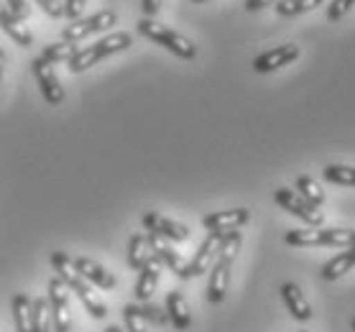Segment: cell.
<instances>
[{"label":"cell","instance_id":"cell-33","mask_svg":"<svg viewBox=\"0 0 355 332\" xmlns=\"http://www.w3.org/2000/svg\"><path fill=\"white\" fill-rule=\"evenodd\" d=\"M87 6V0H64V18H80L82 8Z\"/></svg>","mask_w":355,"mask_h":332},{"label":"cell","instance_id":"cell-12","mask_svg":"<svg viewBox=\"0 0 355 332\" xmlns=\"http://www.w3.org/2000/svg\"><path fill=\"white\" fill-rule=\"evenodd\" d=\"M297 59H299L297 44H282V46H274V49L263 51L261 57L253 59V69L259 74H268V72H276V69L291 64V62H297Z\"/></svg>","mask_w":355,"mask_h":332},{"label":"cell","instance_id":"cell-34","mask_svg":"<svg viewBox=\"0 0 355 332\" xmlns=\"http://www.w3.org/2000/svg\"><path fill=\"white\" fill-rule=\"evenodd\" d=\"M141 3H144V6H141V8H144V18H154L156 13H159V8H162L164 0H141Z\"/></svg>","mask_w":355,"mask_h":332},{"label":"cell","instance_id":"cell-22","mask_svg":"<svg viewBox=\"0 0 355 332\" xmlns=\"http://www.w3.org/2000/svg\"><path fill=\"white\" fill-rule=\"evenodd\" d=\"M13 309V324L16 332H31V297L28 294H16L10 302Z\"/></svg>","mask_w":355,"mask_h":332},{"label":"cell","instance_id":"cell-16","mask_svg":"<svg viewBox=\"0 0 355 332\" xmlns=\"http://www.w3.org/2000/svg\"><path fill=\"white\" fill-rule=\"evenodd\" d=\"M282 299L284 304H286V309H289V315L294 317V320H299V322H309L312 320V307H309L307 297L302 294V289H299L294 281H286L282 286Z\"/></svg>","mask_w":355,"mask_h":332},{"label":"cell","instance_id":"cell-18","mask_svg":"<svg viewBox=\"0 0 355 332\" xmlns=\"http://www.w3.org/2000/svg\"><path fill=\"white\" fill-rule=\"evenodd\" d=\"M166 317L174 330H187L192 324V315H189V307H187V299L182 292H169L166 297Z\"/></svg>","mask_w":355,"mask_h":332},{"label":"cell","instance_id":"cell-28","mask_svg":"<svg viewBox=\"0 0 355 332\" xmlns=\"http://www.w3.org/2000/svg\"><path fill=\"white\" fill-rule=\"evenodd\" d=\"M123 324H125V332H148L146 320L138 312V304H125L123 307Z\"/></svg>","mask_w":355,"mask_h":332},{"label":"cell","instance_id":"cell-29","mask_svg":"<svg viewBox=\"0 0 355 332\" xmlns=\"http://www.w3.org/2000/svg\"><path fill=\"white\" fill-rule=\"evenodd\" d=\"M138 312H141V317H144L146 322L156 324V327H164V324H169L166 309L156 307V304H151V302H141V304H138Z\"/></svg>","mask_w":355,"mask_h":332},{"label":"cell","instance_id":"cell-11","mask_svg":"<svg viewBox=\"0 0 355 332\" xmlns=\"http://www.w3.org/2000/svg\"><path fill=\"white\" fill-rule=\"evenodd\" d=\"M144 227L148 230L151 235H159L164 241H174V243H182L189 238V227L182 225V222H174V220L164 218L159 212H146L144 218H141Z\"/></svg>","mask_w":355,"mask_h":332},{"label":"cell","instance_id":"cell-21","mask_svg":"<svg viewBox=\"0 0 355 332\" xmlns=\"http://www.w3.org/2000/svg\"><path fill=\"white\" fill-rule=\"evenodd\" d=\"M154 259V253H151V248H148V243H146V235L138 233V235H130L128 241V266L136 268V271H141V268L146 266V263H151Z\"/></svg>","mask_w":355,"mask_h":332},{"label":"cell","instance_id":"cell-14","mask_svg":"<svg viewBox=\"0 0 355 332\" xmlns=\"http://www.w3.org/2000/svg\"><path fill=\"white\" fill-rule=\"evenodd\" d=\"M223 238H225V233H215V230H210V233H207V238L202 241L200 248H197V253H194V259L187 263L189 279H194V276H202L207 268L212 266V261H215V256H218V248H220V243H223Z\"/></svg>","mask_w":355,"mask_h":332},{"label":"cell","instance_id":"cell-35","mask_svg":"<svg viewBox=\"0 0 355 332\" xmlns=\"http://www.w3.org/2000/svg\"><path fill=\"white\" fill-rule=\"evenodd\" d=\"M279 0H245V10H261L266 6H276Z\"/></svg>","mask_w":355,"mask_h":332},{"label":"cell","instance_id":"cell-36","mask_svg":"<svg viewBox=\"0 0 355 332\" xmlns=\"http://www.w3.org/2000/svg\"><path fill=\"white\" fill-rule=\"evenodd\" d=\"M3 74H6V51L0 49V85H3Z\"/></svg>","mask_w":355,"mask_h":332},{"label":"cell","instance_id":"cell-5","mask_svg":"<svg viewBox=\"0 0 355 332\" xmlns=\"http://www.w3.org/2000/svg\"><path fill=\"white\" fill-rule=\"evenodd\" d=\"M138 33L146 36V39H151L154 44L164 46V49H169L174 57L179 59H194L197 57V46H194L192 41L182 36V33L171 31L169 26H162L156 24L154 18H141L138 21Z\"/></svg>","mask_w":355,"mask_h":332},{"label":"cell","instance_id":"cell-26","mask_svg":"<svg viewBox=\"0 0 355 332\" xmlns=\"http://www.w3.org/2000/svg\"><path fill=\"white\" fill-rule=\"evenodd\" d=\"M324 0H279L276 3V13L279 16H299V13H307L315 10L317 6H322Z\"/></svg>","mask_w":355,"mask_h":332},{"label":"cell","instance_id":"cell-10","mask_svg":"<svg viewBox=\"0 0 355 332\" xmlns=\"http://www.w3.org/2000/svg\"><path fill=\"white\" fill-rule=\"evenodd\" d=\"M72 268L89 283V286L105 289V292H110V289H115V286H118V279H115V276L110 274L105 266H100L97 261L87 259V256H74Z\"/></svg>","mask_w":355,"mask_h":332},{"label":"cell","instance_id":"cell-4","mask_svg":"<svg viewBox=\"0 0 355 332\" xmlns=\"http://www.w3.org/2000/svg\"><path fill=\"white\" fill-rule=\"evenodd\" d=\"M284 241L297 248L324 245V248H350L355 243V230L350 227H309V230H289Z\"/></svg>","mask_w":355,"mask_h":332},{"label":"cell","instance_id":"cell-19","mask_svg":"<svg viewBox=\"0 0 355 332\" xmlns=\"http://www.w3.org/2000/svg\"><path fill=\"white\" fill-rule=\"evenodd\" d=\"M0 28L8 33L10 39L16 41L18 46H31L33 44V36H31V31L26 28V26H21V21H18L13 13H10L6 6H0Z\"/></svg>","mask_w":355,"mask_h":332},{"label":"cell","instance_id":"cell-39","mask_svg":"<svg viewBox=\"0 0 355 332\" xmlns=\"http://www.w3.org/2000/svg\"><path fill=\"white\" fill-rule=\"evenodd\" d=\"M353 332H355V320H353Z\"/></svg>","mask_w":355,"mask_h":332},{"label":"cell","instance_id":"cell-2","mask_svg":"<svg viewBox=\"0 0 355 332\" xmlns=\"http://www.w3.org/2000/svg\"><path fill=\"white\" fill-rule=\"evenodd\" d=\"M241 230H230L225 233L223 243L218 248V256L210 266V281H207V302L210 304H220L227 294V283H230V268L241 248Z\"/></svg>","mask_w":355,"mask_h":332},{"label":"cell","instance_id":"cell-20","mask_svg":"<svg viewBox=\"0 0 355 332\" xmlns=\"http://www.w3.org/2000/svg\"><path fill=\"white\" fill-rule=\"evenodd\" d=\"M353 266H355V243L350 245V248H345L343 253H338L335 259L327 261L322 266V271H320V276H322L324 281H335V279H340L343 274H347Z\"/></svg>","mask_w":355,"mask_h":332},{"label":"cell","instance_id":"cell-40","mask_svg":"<svg viewBox=\"0 0 355 332\" xmlns=\"http://www.w3.org/2000/svg\"><path fill=\"white\" fill-rule=\"evenodd\" d=\"M299 332H307V330H299Z\"/></svg>","mask_w":355,"mask_h":332},{"label":"cell","instance_id":"cell-23","mask_svg":"<svg viewBox=\"0 0 355 332\" xmlns=\"http://www.w3.org/2000/svg\"><path fill=\"white\" fill-rule=\"evenodd\" d=\"M80 49L77 44H67V41H57V44H49L46 49L41 51L39 59L44 64H62V62H69L74 51Z\"/></svg>","mask_w":355,"mask_h":332},{"label":"cell","instance_id":"cell-6","mask_svg":"<svg viewBox=\"0 0 355 332\" xmlns=\"http://www.w3.org/2000/svg\"><path fill=\"white\" fill-rule=\"evenodd\" d=\"M115 24H118V13H115V10H110V8L97 10V13H92V16L64 26V31H62V41H67V44H82L87 36L100 33V31H107V28L115 26Z\"/></svg>","mask_w":355,"mask_h":332},{"label":"cell","instance_id":"cell-25","mask_svg":"<svg viewBox=\"0 0 355 332\" xmlns=\"http://www.w3.org/2000/svg\"><path fill=\"white\" fill-rule=\"evenodd\" d=\"M302 200H307L309 204H315V207H322L324 204V192L322 186L317 184L315 179L307 177V174H302V177L297 179V189H294Z\"/></svg>","mask_w":355,"mask_h":332},{"label":"cell","instance_id":"cell-3","mask_svg":"<svg viewBox=\"0 0 355 332\" xmlns=\"http://www.w3.org/2000/svg\"><path fill=\"white\" fill-rule=\"evenodd\" d=\"M130 46H133V36H130V33H125V31L107 33L105 39L95 41L92 46H82V49L74 51L72 59L67 62V67H69V72L80 74V72H85V69H89V67H95L97 62L113 57L118 51L130 49Z\"/></svg>","mask_w":355,"mask_h":332},{"label":"cell","instance_id":"cell-31","mask_svg":"<svg viewBox=\"0 0 355 332\" xmlns=\"http://www.w3.org/2000/svg\"><path fill=\"white\" fill-rule=\"evenodd\" d=\"M36 6H41V10L51 18H62L64 16V3L62 0H33Z\"/></svg>","mask_w":355,"mask_h":332},{"label":"cell","instance_id":"cell-30","mask_svg":"<svg viewBox=\"0 0 355 332\" xmlns=\"http://www.w3.org/2000/svg\"><path fill=\"white\" fill-rule=\"evenodd\" d=\"M355 6V0H332V6L327 8V18L330 21H340L347 16V10Z\"/></svg>","mask_w":355,"mask_h":332},{"label":"cell","instance_id":"cell-15","mask_svg":"<svg viewBox=\"0 0 355 332\" xmlns=\"http://www.w3.org/2000/svg\"><path fill=\"white\" fill-rule=\"evenodd\" d=\"M250 220L248 207H235V210H220L212 212V215H205L202 218V225L207 230H215V233H230V230H238Z\"/></svg>","mask_w":355,"mask_h":332},{"label":"cell","instance_id":"cell-38","mask_svg":"<svg viewBox=\"0 0 355 332\" xmlns=\"http://www.w3.org/2000/svg\"><path fill=\"white\" fill-rule=\"evenodd\" d=\"M194 3H205V0H194Z\"/></svg>","mask_w":355,"mask_h":332},{"label":"cell","instance_id":"cell-13","mask_svg":"<svg viewBox=\"0 0 355 332\" xmlns=\"http://www.w3.org/2000/svg\"><path fill=\"white\" fill-rule=\"evenodd\" d=\"M146 243H148V248H151V253H154V259L162 263L164 268H169V271H174V274L179 276V279H189V271H187V263L184 259L179 256L174 248H171L164 238H159V235H151L146 233Z\"/></svg>","mask_w":355,"mask_h":332},{"label":"cell","instance_id":"cell-37","mask_svg":"<svg viewBox=\"0 0 355 332\" xmlns=\"http://www.w3.org/2000/svg\"><path fill=\"white\" fill-rule=\"evenodd\" d=\"M105 332H123V330H121V327H118V324H110V327H107Z\"/></svg>","mask_w":355,"mask_h":332},{"label":"cell","instance_id":"cell-9","mask_svg":"<svg viewBox=\"0 0 355 332\" xmlns=\"http://www.w3.org/2000/svg\"><path fill=\"white\" fill-rule=\"evenodd\" d=\"M31 72L39 82V89H41V98L46 100L49 105H62L64 103V87H62V82L59 77L54 74L51 64H44L39 57L31 62Z\"/></svg>","mask_w":355,"mask_h":332},{"label":"cell","instance_id":"cell-24","mask_svg":"<svg viewBox=\"0 0 355 332\" xmlns=\"http://www.w3.org/2000/svg\"><path fill=\"white\" fill-rule=\"evenodd\" d=\"M31 332H51V309L46 297L31 299Z\"/></svg>","mask_w":355,"mask_h":332},{"label":"cell","instance_id":"cell-7","mask_svg":"<svg viewBox=\"0 0 355 332\" xmlns=\"http://www.w3.org/2000/svg\"><path fill=\"white\" fill-rule=\"evenodd\" d=\"M49 309H51V332H69L72 330V315H69V289L62 279L54 276L49 281Z\"/></svg>","mask_w":355,"mask_h":332},{"label":"cell","instance_id":"cell-27","mask_svg":"<svg viewBox=\"0 0 355 332\" xmlns=\"http://www.w3.org/2000/svg\"><path fill=\"white\" fill-rule=\"evenodd\" d=\"M324 179L330 184L355 186V166H343V164H330L324 166Z\"/></svg>","mask_w":355,"mask_h":332},{"label":"cell","instance_id":"cell-32","mask_svg":"<svg viewBox=\"0 0 355 332\" xmlns=\"http://www.w3.org/2000/svg\"><path fill=\"white\" fill-rule=\"evenodd\" d=\"M6 6L18 21H26V18L31 16V3L28 0H6Z\"/></svg>","mask_w":355,"mask_h":332},{"label":"cell","instance_id":"cell-1","mask_svg":"<svg viewBox=\"0 0 355 332\" xmlns=\"http://www.w3.org/2000/svg\"><path fill=\"white\" fill-rule=\"evenodd\" d=\"M49 261H51V266H54L57 276L62 279V283H64L69 292H74L77 297H80L82 307L87 309L89 317H92V320H105L107 317L105 302L97 299L95 294H92V289H89V283L72 268V256L64 251H54L51 256H49Z\"/></svg>","mask_w":355,"mask_h":332},{"label":"cell","instance_id":"cell-17","mask_svg":"<svg viewBox=\"0 0 355 332\" xmlns=\"http://www.w3.org/2000/svg\"><path fill=\"white\" fill-rule=\"evenodd\" d=\"M159 276H162V263H159V261H151V263H146V266L138 271V281H136V289H133L138 302L151 299V294H154L156 286H159Z\"/></svg>","mask_w":355,"mask_h":332},{"label":"cell","instance_id":"cell-8","mask_svg":"<svg viewBox=\"0 0 355 332\" xmlns=\"http://www.w3.org/2000/svg\"><path fill=\"white\" fill-rule=\"evenodd\" d=\"M274 200L276 204L282 207V210L291 212L294 218L304 220L309 227H322L324 222V215L320 207H315V204H309L307 200H302V197L294 192V189H286V186H279L274 192Z\"/></svg>","mask_w":355,"mask_h":332}]
</instances>
